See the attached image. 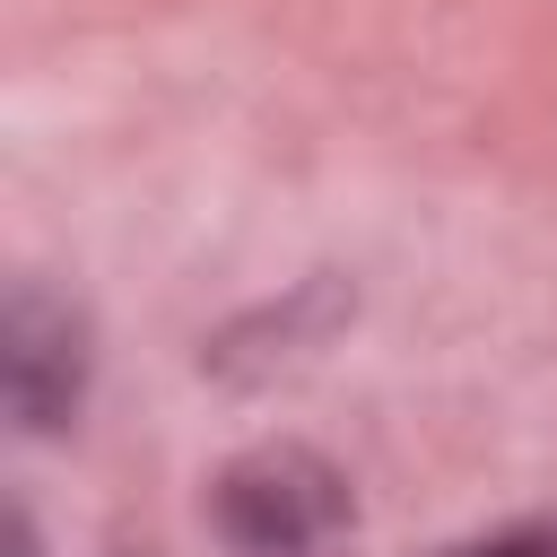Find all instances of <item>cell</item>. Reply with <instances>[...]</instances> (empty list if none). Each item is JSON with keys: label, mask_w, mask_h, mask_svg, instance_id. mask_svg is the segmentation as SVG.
<instances>
[{"label": "cell", "mask_w": 557, "mask_h": 557, "mask_svg": "<svg viewBox=\"0 0 557 557\" xmlns=\"http://www.w3.org/2000/svg\"><path fill=\"white\" fill-rule=\"evenodd\" d=\"M0 383H9V418L17 426H61L87 392V331L61 296H44L35 278L9 287V313H0Z\"/></svg>", "instance_id": "cell-2"}, {"label": "cell", "mask_w": 557, "mask_h": 557, "mask_svg": "<svg viewBox=\"0 0 557 557\" xmlns=\"http://www.w3.org/2000/svg\"><path fill=\"white\" fill-rule=\"evenodd\" d=\"M348 522V479L305 444H261L226 461L209 487V531L226 557H339Z\"/></svg>", "instance_id": "cell-1"}, {"label": "cell", "mask_w": 557, "mask_h": 557, "mask_svg": "<svg viewBox=\"0 0 557 557\" xmlns=\"http://www.w3.org/2000/svg\"><path fill=\"white\" fill-rule=\"evenodd\" d=\"M461 557H557V522H522V531H496V540H479V548H461Z\"/></svg>", "instance_id": "cell-3"}]
</instances>
